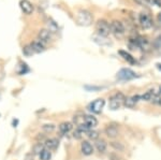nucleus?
<instances>
[{
    "instance_id": "obj_13",
    "label": "nucleus",
    "mask_w": 161,
    "mask_h": 160,
    "mask_svg": "<svg viewBox=\"0 0 161 160\" xmlns=\"http://www.w3.org/2000/svg\"><path fill=\"white\" fill-rule=\"evenodd\" d=\"M38 40L42 41L43 43H47L52 40V32L48 29H41L38 32Z\"/></svg>"
},
{
    "instance_id": "obj_15",
    "label": "nucleus",
    "mask_w": 161,
    "mask_h": 160,
    "mask_svg": "<svg viewBox=\"0 0 161 160\" xmlns=\"http://www.w3.org/2000/svg\"><path fill=\"white\" fill-rule=\"evenodd\" d=\"M30 46L32 47V50L35 53H42V52L45 51V45L42 41L40 40H35L30 43Z\"/></svg>"
},
{
    "instance_id": "obj_23",
    "label": "nucleus",
    "mask_w": 161,
    "mask_h": 160,
    "mask_svg": "<svg viewBox=\"0 0 161 160\" xmlns=\"http://www.w3.org/2000/svg\"><path fill=\"white\" fill-rule=\"evenodd\" d=\"M87 136H88V139L89 140H92V141H97L98 139H99V132L98 131H96V130H89V131H87L86 133H85Z\"/></svg>"
},
{
    "instance_id": "obj_32",
    "label": "nucleus",
    "mask_w": 161,
    "mask_h": 160,
    "mask_svg": "<svg viewBox=\"0 0 161 160\" xmlns=\"http://www.w3.org/2000/svg\"><path fill=\"white\" fill-rule=\"evenodd\" d=\"M157 68H158V69H160V70H161V64H160V63H157Z\"/></svg>"
},
{
    "instance_id": "obj_22",
    "label": "nucleus",
    "mask_w": 161,
    "mask_h": 160,
    "mask_svg": "<svg viewBox=\"0 0 161 160\" xmlns=\"http://www.w3.org/2000/svg\"><path fill=\"white\" fill-rule=\"evenodd\" d=\"M46 25H47V29L50 30L51 32H56L58 31V25L56 24V22H54L53 19H48L47 23H46Z\"/></svg>"
},
{
    "instance_id": "obj_17",
    "label": "nucleus",
    "mask_w": 161,
    "mask_h": 160,
    "mask_svg": "<svg viewBox=\"0 0 161 160\" xmlns=\"http://www.w3.org/2000/svg\"><path fill=\"white\" fill-rule=\"evenodd\" d=\"M95 147L99 153H105L106 148H108V143L102 140V139H98L97 141H95Z\"/></svg>"
},
{
    "instance_id": "obj_16",
    "label": "nucleus",
    "mask_w": 161,
    "mask_h": 160,
    "mask_svg": "<svg viewBox=\"0 0 161 160\" xmlns=\"http://www.w3.org/2000/svg\"><path fill=\"white\" fill-rule=\"evenodd\" d=\"M73 129V124L70 122H64L58 126V130L61 135H67Z\"/></svg>"
},
{
    "instance_id": "obj_9",
    "label": "nucleus",
    "mask_w": 161,
    "mask_h": 160,
    "mask_svg": "<svg viewBox=\"0 0 161 160\" xmlns=\"http://www.w3.org/2000/svg\"><path fill=\"white\" fill-rule=\"evenodd\" d=\"M83 120L85 125L89 129H93L98 126V119L93 115H83Z\"/></svg>"
},
{
    "instance_id": "obj_4",
    "label": "nucleus",
    "mask_w": 161,
    "mask_h": 160,
    "mask_svg": "<svg viewBox=\"0 0 161 160\" xmlns=\"http://www.w3.org/2000/svg\"><path fill=\"white\" fill-rule=\"evenodd\" d=\"M125 32H126V29L120 20H113L111 23V33H113L115 38H121Z\"/></svg>"
},
{
    "instance_id": "obj_27",
    "label": "nucleus",
    "mask_w": 161,
    "mask_h": 160,
    "mask_svg": "<svg viewBox=\"0 0 161 160\" xmlns=\"http://www.w3.org/2000/svg\"><path fill=\"white\" fill-rule=\"evenodd\" d=\"M111 145H112V147H114L115 149H117L118 152H123L124 149H125L124 145L121 143H119V142H112Z\"/></svg>"
},
{
    "instance_id": "obj_25",
    "label": "nucleus",
    "mask_w": 161,
    "mask_h": 160,
    "mask_svg": "<svg viewBox=\"0 0 161 160\" xmlns=\"http://www.w3.org/2000/svg\"><path fill=\"white\" fill-rule=\"evenodd\" d=\"M44 148H45V147H44V144H42V143H37L35 146H33V154L40 155V153L43 151Z\"/></svg>"
},
{
    "instance_id": "obj_26",
    "label": "nucleus",
    "mask_w": 161,
    "mask_h": 160,
    "mask_svg": "<svg viewBox=\"0 0 161 160\" xmlns=\"http://www.w3.org/2000/svg\"><path fill=\"white\" fill-rule=\"evenodd\" d=\"M42 129L45 132H52V131L55 130V125H53V124H46V125L42 126Z\"/></svg>"
},
{
    "instance_id": "obj_30",
    "label": "nucleus",
    "mask_w": 161,
    "mask_h": 160,
    "mask_svg": "<svg viewBox=\"0 0 161 160\" xmlns=\"http://www.w3.org/2000/svg\"><path fill=\"white\" fill-rule=\"evenodd\" d=\"M154 45L156 46V47H158V48H160V47H161V37L156 39L155 42H154Z\"/></svg>"
},
{
    "instance_id": "obj_3",
    "label": "nucleus",
    "mask_w": 161,
    "mask_h": 160,
    "mask_svg": "<svg viewBox=\"0 0 161 160\" xmlns=\"http://www.w3.org/2000/svg\"><path fill=\"white\" fill-rule=\"evenodd\" d=\"M96 30L99 36L106 38L111 33V24H108L105 19H100L98 20L97 25H96Z\"/></svg>"
},
{
    "instance_id": "obj_7",
    "label": "nucleus",
    "mask_w": 161,
    "mask_h": 160,
    "mask_svg": "<svg viewBox=\"0 0 161 160\" xmlns=\"http://www.w3.org/2000/svg\"><path fill=\"white\" fill-rule=\"evenodd\" d=\"M104 132L108 138L115 139V138H117L119 135V128L115 124H108L104 129Z\"/></svg>"
},
{
    "instance_id": "obj_20",
    "label": "nucleus",
    "mask_w": 161,
    "mask_h": 160,
    "mask_svg": "<svg viewBox=\"0 0 161 160\" xmlns=\"http://www.w3.org/2000/svg\"><path fill=\"white\" fill-rule=\"evenodd\" d=\"M156 97V94L154 90H148L145 94H143L141 96V100H144V101H152L153 99Z\"/></svg>"
},
{
    "instance_id": "obj_2",
    "label": "nucleus",
    "mask_w": 161,
    "mask_h": 160,
    "mask_svg": "<svg viewBox=\"0 0 161 160\" xmlns=\"http://www.w3.org/2000/svg\"><path fill=\"white\" fill-rule=\"evenodd\" d=\"M76 22L82 26H89L92 23V16L86 10H79L76 13Z\"/></svg>"
},
{
    "instance_id": "obj_21",
    "label": "nucleus",
    "mask_w": 161,
    "mask_h": 160,
    "mask_svg": "<svg viewBox=\"0 0 161 160\" xmlns=\"http://www.w3.org/2000/svg\"><path fill=\"white\" fill-rule=\"evenodd\" d=\"M40 160H51L52 159V152L48 151L47 148H44L39 155Z\"/></svg>"
},
{
    "instance_id": "obj_19",
    "label": "nucleus",
    "mask_w": 161,
    "mask_h": 160,
    "mask_svg": "<svg viewBox=\"0 0 161 160\" xmlns=\"http://www.w3.org/2000/svg\"><path fill=\"white\" fill-rule=\"evenodd\" d=\"M136 103L137 102L133 99V97H126L124 100V107L127 109H133Z\"/></svg>"
},
{
    "instance_id": "obj_18",
    "label": "nucleus",
    "mask_w": 161,
    "mask_h": 160,
    "mask_svg": "<svg viewBox=\"0 0 161 160\" xmlns=\"http://www.w3.org/2000/svg\"><path fill=\"white\" fill-rule=\"evenodd\" d=\"M118 54L121 56V57H123L124 60H126V61H127V63H131V64H134V63H136V58H134L133 56L131 55V54H129L128 52L120 50V51H118Z\"/></svg>"
},
{
    "instance_id": "obj_12",
    "label": "nucleus",
    "mask_w": 161,
    "mask_h": 160,
    "mask_svg": "<svg viewBox=\"0 0 161 160\" xmlns=\"http://www.w3.org/2000/svg\"><path fill=\"white\" fill-rule=\"evenodd\" d=\"M59 146V141L55 138H50L46 139L45 142H44V147L47 148L48 151H56Z\"/></svg>"
},
{
    "instance_id": "obj_31",
    "label": "nucleus",
    "mask_w": 161,
    "mask_h": 160,
    "mask_svg": "<svg viewBox=\"0 0 161 160\" xmlns=\"http://www.w3.org/2000/svg\"><path fill=\"white\" fill-rule=\"evenodd\" d=\"M85 88H86L87 90H100V89H101V87H96V86H92V87H90V86H85Z\"/></svg>"
},
{
    "instance_id": "obj_29",
    "label": "nucleus",
    "mask_w": 161,
    "mask_h": 160,
    "mask_svg": "<svg viewBox=\"0 0 161 160\" xmlns=\"http://www.w3.org/2000/svg\"><path fill=\"white\" fill-rule=\"evenodd\" d=\"M82 133H83L82 131H80L79 129H76V130L73 132V136L76 139V140H80V139H82Z\"/></svg>"
},
{
    "instance_id": "obj_33",
    "label": "nucleus",
    "mask_w": 161,
    "mask_h": 160,
    "mask_svg": "<svg viewBox=\"0 0 161 160\" xmlns=\"http://www.w3.org/2000/svg\"><path fill=\"white\" fill-rule=\"evenodd\" d=\"M158 19H159V20H160V22H161V13H160V14H159V15H158Z\"/></svg>"
},
{
    "instance_id": "obj_28",
    "label": "nucleus",
    "mask_w": 161,
    "mask_h": 160,
    "mask_svg": "<svg viewBox=\"0 0 161 160\" xmlns=\"http://www.w3.org/2000/svg\"><path fill=\"white\" fill-rule=\"evenodd\" d=\"M152 102L156 105H159V107H161V97L158 96V95H156V97L152 100Z\"/></svg>"
},
{
    "instance_id": "obj_6",
    "label": "nucleus",
    "mask_w": 161,
    "mask_h": 160,
    "mask_svg": "<svg viewBox=\"0 0 161 160\" xmlns=\"http://www.w3.org/2000/svg\"><path fill=\"white\" fill-rule=\"evenodd\" d=\"M137 77L136 73L129 68H123L117 72V79L119 81H131Z\"/></svg>"
},
{
    "instance_id": "obj_24",
    "label": "nucleus",
    "mask_w": 161,
    "mask_h": 160,
    "mask_svg": "<svg viewBox=\"0 0 161 160\" xmlns=\"http://www.w3.org/2000/svg\"><path fill=\"white\" fill-rule=\"evenodd\" d=\"M23 54L26 56V57H30V56H32L33 54H35V52H33L32 47L29 45H25L24 47H23Z\"/></svg>"
},
{
    "instance_id": "obj_1",
    "label": "nucleus",
    "mask_w": 161,
    "mask_h": 160,
    "mask_svg": "<svg viewBox=\"0 0 161 160\" xmlns=\"http://www.w3.org/2000/svg\"><path fill=\"white\" fill-rule=\"evenodd\" d=\"M126 96L123 94V92H116L113 96H111L110 98V102H108V108L112 111H116L118 109H120V107L124 105V100Z\"/></svg>"
},
{
    "instance_id": "obj_14",
    "label": "nucleus",
    "mask_w": 161,
    "mask_h": 160,
    "mask_svg": "<svg viewBox=\"0 0 161 160\" xmlns=\"http://www.w3.org/2000/svg\"><path fill=\"white\" fill-rule=\"evenodd\" d=\"M136 42L137 47L142 48V50H147L149 47V41L146 37H136L134 38Z\"/></svg>"
},
{
    "instance_id": "obj_11",
    "label": "nucleus",
    "mask_w": 161,
    "mask_h": 160,
    "mask_svg": "<svg viewBox=\"0 0 161 160\" xmlns=\"http://www.w3.org/2000/svg\"><path fill=\"white\" fill-rule=\"evenodd\" d=\"M19 7L22 9V11L25 13L26 15H30L33 12V6L30 1L28 0H20L19 2Z\"/></svg>"
},
{
    "instance_id": "obj_34",
    "label": "nucleus",
    "mask_w": 161,
    "mask_h": 160,
    "mask_svg": "<svg viewBox=\"0 0 161 160\" xmlns=\"http://www.w3.org/2000/svg\"><path fill=\"white\" fill-rule=\"evenodd\" d=\"M160 92H161V86H160Z\"/></svg>"
},
{
    "instance_id": "obj_5",
    "label": "nucleus",
    "mask_w": 161,
    "mask_h": 160,
    "mask_svg": "<svg viewBox=\"0 0 161 160\" xmlns=\"http://www.w3.org/2000/svg\"><path fill=\"white\" fill-rule=\"evenodd\" d=\"M104 105H105V100L102 99V98H98V99H96L95 101L89 103L88 110H89L92 114H100V113L102 112Z\"/></svg>"
},
{
    "instance_id": "obj_10",
    "label": "nucleus",
    "mask_w": 161,
    "mask_h": 160,
    "mask_svg": "<svg viewBox=\"0 0 161 160\" xmlns=\"http://www.w3.org/2000/svg\"><path fill=\"white\" fill-rule=\"evenodd\" d=\"M80 152L85 156H90L93 153V146L89 141H82V143H80Z\"/></svg>"
},
{
    "instance_id": "obj_8",
    "label": "nucleus",
    "mask_w": 161,
    "mask_h": 160,
    "mask_svg": "<svg viewBox=\"0 0 161 160\" xmlns=\"http://www.w3.org/2000/svg\"><path fill=\"white\" fill-rule=\"evenodd\" d=\"M139 20H140V25H141L142 28H144V29H149V28L153 27V24H154L152 17H150L148 14H146V13H141L139 17Z\"/></svg>"
}]
</instances>
